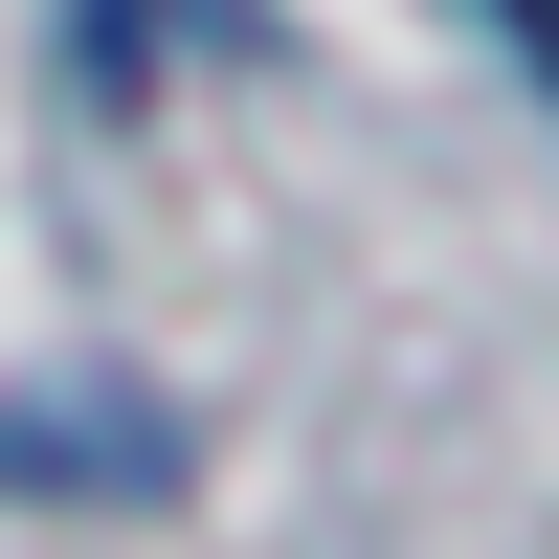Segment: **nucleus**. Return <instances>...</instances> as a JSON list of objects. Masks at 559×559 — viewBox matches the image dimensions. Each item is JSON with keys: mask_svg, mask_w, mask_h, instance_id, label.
<instances>
[{"mask_svg": "<svg viewBox=\"0 0 559 559\" xmlns=\"http://www.w3.org/2000/svg\"><path fill=\"white\" fill-rule=\"evenodd\" d=\"M492 23H515V45H537V90H559V0H492Z\"/></svg>", "mask_w": 559, "mask_h": 559, "instance_id": "obj_1", "label": "nucleus"}]
</instances>
